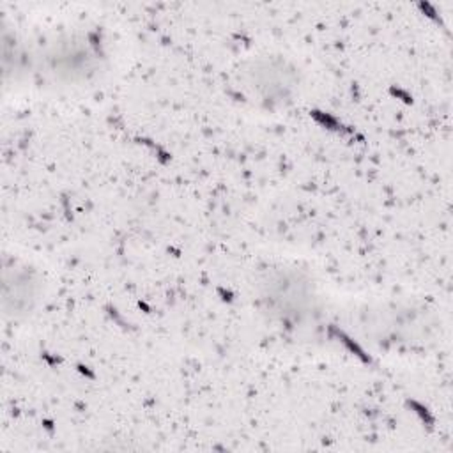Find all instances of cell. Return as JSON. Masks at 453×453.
Listing matches in <instances>:
<instances>
[{
  "mask_svg": "<svg viewBox=\"0 0 453 453\" xmlns=\"http://www.w3.org/2000/svg\"><path fill=\"white\" fill-rule=\"evenodd\" d=\"M4 281L12 283V292H4V304L12 301V304L5 310V313H12L16 317L19 313L28 311L32 301L35 299V288H37V283L34 276L28 273V269L14 265L12 280L7 274H4Z\"/></svg>",
  "mask_w": 453,
  "mask_h": 453,
  "instance_id": "cell-1",
  "label": "cell"
}]
</instances>
